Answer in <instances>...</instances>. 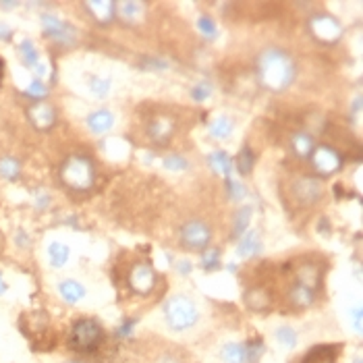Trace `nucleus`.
Masks as SVG:
<instances>
[{
    "label": "nucleus",
    "mask_w": 363,
    "mask_h": 363,
    "mask_svg": "<svg viewBox=\"0 0 363 363\" xmlns=\"http://www.w3.org/2000/svg\"><path fill=\"white\" fill-rule=\"evenodd\" d=\"M27 117L32 121V125L38 129V131H48L54 123H56V113L50 104L46 102H38L34 104L30 110H27Z\"/></svg>",
    "instance_id": "9b49d317"
},
{
    "label": "nucleus",
    "mask_w": 363,
    "mask_h": 363,
    "mask_svg": "<svg viewBox=\"0 0 363 363\" xmlns=\"http://www.w3.org/2000/svg\"><path fill=\"white\" fill-rule=\"evenodd\" d=\"M338 353H340V344H318V347H312L299 359V363H334L338 359Z\"/></svg>",
    "instance_id": "f8f14e48"
},
{
    "label": "nucleus",
    "mask_w": 363,
    "mask_h": 363,
    "mask_svg": "<svg viewBox=\"0 0 363 363\" xmlns=\"http://www.w3.org/2000/svg\"><path fill=\"white\" fill-rule=\"evenodd\" d=\"M297 285L301 287H307V289H316L318 283H320V272H318V266L316 264H301L299 270H297Z\"/></svg>",
    "instance_id": "f3484780"
},
{
    "label": "nucleus",
    "mask_w": 363,
    "mask_h": 363,
    "mask_svg": "<svg viewBox=\"0 0 363 363\" xmlns=\"http://www.w3.org/2000/svg\"><path fill=\"white\" fill-rule=\"evenodd\" d=\"M291 148H293V152H295L299 158H307V156H312V152H314V137H312L309 133H305V131H299V133L293 135Z\"/></svg>",
    "instance_id": "412c9836"
},
{
    "label": "nucleus",
    "mask_w": 363,
    "mask_h": 363,
    "mask_svg": "<svg viewBox=\"0 0 363 363\" xmlns=\"http://www.w3.org/2000/svg\"><path fill=\"white\" fill-rule=\"evenodd\" d=\"M198 27H200L202 36H206V38H210V40H214V38L218 36V30H216L214 19L208 17V15H202V17L198 19Z\"/></svg>",
    "instance_id": "f704fd0d"
},
{
    "label": "nucleus",
    "mask_w": 363,
    "mask_h": 363,
    "mask_svg": "<svg viewBox=\"0 0 363 363\" xmlns=\"http://www.w3.org/2000/svg\"><path fill=\"white\" fill-rule=\"evenodd\" d=\"M289 301H291L295 307H299V309L309 307V305H314V301H316V291H314V289H307V287H301V285H295V287L291 289V293H289Z\"/></svg>",
    "instance_id": "dca6fc26"
},
{
    "label": "nucleus",
    "mask_w": 363,
    "mask_h": 363,
    "mask_svg": "<svg viewBox=\"0 0 363 363\" xmlns=\"http://www.w3.org/2000/svg\"><path fill=\"white\" fill-rule=\"evenodd\" d=\"M156 281H158V277H156L154 268H150L145 264H137L129 274V285L139 295H150L156 287Z\"/></svg>",
    "instance_id": "9d476101"
},
{
    "label": "nucleus",
    "mask_w": 363,
    "mask_h": 363,
    "mask_svg": "<svg viewBox=\"0 0 363 363\" xmlns=\"http://www.w3.org/2000/svg\"><path fill=\"white\" fill-rule=\"evenodd\" d=\"M11 36H13L11 27H7V25H3V23H0V40H9Z\"/></svg>",
    "instance_id": "79ce46f5"
},
{
    "label": "nucleus",
    "mask_w": 363,
    "mask_h": 363,
    "mask_svg": "<svg viewBox=\"0 0 363 363\" xmlns=\"http://www.w3.org/2000/svg\"><path fill=\"white\" fill-rule=\"evenodd\" d=\"M212 241V229L204 220H191L180 229V243L189 251H204Z\"/></svg>",
    "instance_id": "39448f33"
},
{
    "label": "nucleus",
    "mask_w": 363,
    "mask_h": 363,
    "mask_svg": "<svg viewBox=\"0 0 363 363\" xmlns=\"http://www.w3.org/2000/svg\"><path fill=\"white\" fill-rule=\"evenodd\" d=\"M42 27H44V34H46L48 38H52L54 42L65 44V46L75 44V30H73L69 23L60 21L58 17H54V15H44V17H42Z\"/></svg>",
    "instance_id": "1a4fd4ad"
},
{
    "label": "nucleus",
    "mask_w": 363,
    "mask_h": 363,
    "mask_svg": "<svg viewBox=\"0 0 363 363\" xmlns=\"http://www.w3.org/2000/svg\"><path fill=\"white\" fill-rule=\"evenodd\" d=\"M226 187H229V198H231V200L239 202V200H243V198H245V187L239 183V180L229 178V180H226Z\"/></svg>",
    "instance_id": "58836bf2"
},
{
    "label": "nucleus",
    "mask_w": 363,
    "mask_h": 363,
    "mask_svg": "<svg viewBox=\"0 0 363 363\" xmlns=\"http://www.w3.org/2000/svg\"><path fill=\"white\" fill-rule=\"evenodd\" d=\"M210 166H212V170H216L218 174H231V170H233V160H231V156L226 154V152H222V150H218V152H212L210 154Z\"/></svg>",
    "instance_id": "5701e85b"
},
{
    "label": "nucleus",
    "mask_w": 363,
    "mask_h": 363,
    "mask_svg": "<svg viewBox=\"0 0 363 363\" xmlns=\"http://www.w3.org/2000/svg\"><path fill=\"white\" fill-rule=\"evenodd\" d=\"M3 75H5V60L0 58V81H3Z\"/></svg>",
    "instance_id": "de8ad7c7"
},
{
    "label": "nucleus",
    "mask_w": 363,
    "mask_h": 363,
    "mask_svg": "<svg viewBox=\"0 0 363 363\" xmlns=\"http://www.w3.org/2000/svg\"><path fill=\"white\" fill-rule=\"evenodd\" d=\"M141 9H143L141 3H123V5H119V13H121V17L125 21H135L141 15Z\"/></svg>",
    "instance_id": "2f4dec72"
},
{
    "label": "nucleus",
    "mask_w": 363,
    "mask_h": 363,
    "mask_svg": "<svg viewBox=\"0 0 363 363\" xmlns=\"http://www.w3.org/2000/svg\"><path fill=\"white\" fill-rule=\"evenodd\" d=\"M48 94V89H46V85L40 81V79H34L32 83H30V87L25 89V96H30V98H34V100H40V98H44Z\"/></svg>",
    "instance_id": "4c0bfd02"
},
{
    "label": "nucleus",
    "mask_w": 363,
    "mask_h": 363,
    "mask_svg": "<svg viewBox=\"0 0 363 363\" xmlns=\"http://www.w3.org/2000/svg\"><path fill=\"white\" fill-rule=\"evenodd\" d=\"M220 359L224 363H245V344L241 342H229L220 351Z\"/></svg>",
    "instance_id": "4be33fe9"
},
{
    "label": "nucleus",
    "mask_w": 363,
    "mask_h": 363,
    "mask_svg": "<svg viewBox=\"0 0 363 363\" xmlns=\"http://www.w3.org/2000/svg\"><path fill=\"white\" fill-rule=\"evenodd\" d=\"M295 62L289 52L281 48H268L259 54L257 60V75L261 85L272 92H283L295 79Z\"/></svg>",
    "instance_id": "f257e3e1"
},
{
    "label": "nucleus",
    "mask_w": 363,
    "mask_h": 363,
    "mask_svg": "<svg viewBox=\"0 0 363 363\" xmlns=\"http://www.w3.org/2000/svg\"><path fill=\"white\" fill-rule=\"evenodd\" d=\"M324 196V187L322 180L314 178V176H301L295 178L291 185V198L299 204V206H312L316 202H320Z\"/></svg>",
    "instance_id": "423d86ee"
},
{
    "label": "nucleus",
    "mask_w": 363,
    "mask_h": 363,
    "mask_svg": "<svg viewBox=\"0 0 363 363\" xmlns=\"http://www.w3.org/2000/svg\"><path fill=\"white\" fill-rule=\"evenodd\" d=\"M85 9L94 15L96 21L100 23H108L115 15V9L117 5L115 3H108V0H104V3H85Z\"/></svg>",
    "instance_id": "6ab92c4d"
},
{
    "label": "nucleus",
    "mask_w": 363,
    "mask_h": 363,
    "mask_svg": "<svg viewBox=\"0 0 363 363\" xmlns=\"http://www.w3.org/2000/svg\"><path fill=\"white\" fill-rule=\"evenodd\" d=\"M89 89L96 98H106V94L110 92V81L108 79H100V77H92L89 79Z\"/></svg>",
    "instance_id": "473e14b6"
},
{
    "label": "nucleus",
    "mask_w": 363,
    "mask_h": 363,
    "mask_svg": "<svg viewBox=\"0 0 363 363\" xmlns=\"http://www.w3.org/2000/svg\"><path fill=\"white\" fill-rule=\"evenodd\" d=\"M353 320H355V332H361V307L353 312Z\"/></svg>",
    "instance_id": "a19ab883"
},
{
    "label": "nucleus",
    "mask_w": 363,
    "mask_h": 363,
    "mask_svg": "<svg viewBox=\"0 0 363 363\" xmlns=\"http://www.w3.org/2000/svg\"><path fill=\"white\" fill-rule=\"evenodd\" d=\"M180 272H185V274H189V272H191L189 261H180Z\"/></svg>",
    "instance_id": "37998d69"
},
{
    "label": "nucleus",
    "mask_w": 363,
    "mask_h": 363,
    "mask_svg": "<svg viewBox=\"0 0 363 363\" xmlns=\"http://www.w3.org/2000/svg\"><path fill=\"white\" fill-rule=\"evenodd\" d=\"M17 243H21V245H23V243H27V237H25L23 233H17Z\"/></svg>",
    "instance_id": "a18cd8bd"
},
{
    "label": "nucleus",
    "mask_w": 363,
    "mask_h": 363,
    "mask_svg": "<svg viewBox=\"0 0 363 363\" xmlns=\"http://www.w3.org/2000/svg\"><path fill=\"white\" fill-rule=\"evenodd\" d=\"M69 255H71V251H69V247H67L65 243L54 241V243L48 245V257H50V264H52L54 268H62V266L67 264Z\"/></svg>",
    "instance_id": "b1692460"
},
{
    "label": "nucleus",
    "mask_w": 363,
    "mask_h": 363,
    "mask_svg": "<svg viewBox=\"0 0 363 363\" xmlns=\"http://www.w3.org/2000/svg\"><path fill=\"white\" fill-rule=\"evenodd\" d=\"M251 168H253V154H251V150L245 145V148L239 152V156H237V170H239L241 174H249Z\"/></svg>",
    "instance_id": "7c9ffc66"
},
{
    "label": "nucleus",
    "mask_w": 363,
    "mask_h": 363,
    "mask_svg": "<svg viewBox=\"0 0 363 363\" xmlns=\"http://www.w3.org/2000/svg\"><path fill=\"white\" fill-rule=\"evenodd\" d=\"M210 94H212V85H210L208 81H200V83L191 89V98H194L196 102H204V100H208Z\"/></svg>",
    "instance_id": "c9c22d12"
},
{
    "label": "nucleus",
    "mask_w": 363,
    "mask_h": 363,
    "mask_svg": "<svg viewBox=\"0 0 363 363\" xmlns=\"http://www.w3.org/2000/svg\"><path fill=\"white\" fill-rule=\"evenodd\" d=\"M7 291V287H5V283H3V274H0V295H3Z\"/></svg>",
    "instance_id": "09e8293b"
},
{
    "label": "nucleus",
    "mask_w": 363,
    "mask_h": 363,
    "mask_svg": "<svg viewBox=\"0 0 363 363\" xmlns=\"http://www.w3.org/2000/svg\"><path fill=\"white\" fill-rule=\"evenodd\" d=\"M172 131H174V123L166 117H158L152 121L150 125V137L156 141V143H164L172 137Z\"/></svg>",
    "instance_id": "4468645a"
},
{
    "label": "nucleus",
    "mask_w": 363,
    "mask_h": 363,
    "mask_svg": "<svg viewBox=\"0 0 363 363\" xmlns=\"http://www.w3.org/2000/svg\"><path fill=\"white\" fill-rule=\"evenodd\" d=\"M38 206H40V208L48 206V196H40V200H38Z\"/></svg>",
    "instance_id": "c03bdc74"
},
{
    "label": "nucleus",
    "mask_w": 363,
    "mask_h": 363,
    "mask_svg": "<svg viewBox=\"0 0 363 363\" xmlns=\"http://www.w3.org/2000/svg\"><path fill=\"white\" fill-rule=\"evenodd\" d=\"M261 355H264L261 338H253V340L245 342V363H257Z\"/></svg>",
    "instance_id": "c85d7f7f"
},
{
    "label": "nucleus",
    "mask_w": 363,
    "mask_h": 363,
    "mask_svg": "<svg viewBox=\"0 0 363 363\" xmlns=\"http://www.w3.org/2000/svg\"><path fill=\"white\" fill-rule=\"evenodd\" d=\"M245 301H247V307L253 309V312H266L270 307V295H268V291H264L259 287L247 291Z\"/></svg>",
    "instance_id": "aec40b11"
},
{
    "label": "nucleus",
    "mask_w": 363,
    "mask_h": 363,
    "mask_svg": "<svg viewBox=\"0 0 363 363\" xmlns=\"http://www.w3.org/2000/svg\"><path fill=\"white\" fill-rule=\"evenodd\" d=\"M104 340V328L98 320L83 318L77 320L69 334V347L79 353H92L96 351Z\"/></svg>",
    "instance_id": "7ed1b4c3"
},
{
    "label": "nucleus",
    "mask_w": 363,
    "mask_h": 363,
    "mask_svg": "<svg viewBox=\"0 0 363 363\" xmlns=\"http://www.w3.org/2000/svg\"><path fill=\"white\" fill-rule=\"evenodd\" d=\"M218 266H220V251L216 247L204 249V253H202V268L204 270H216Z\"/></svg>",
    "instance_id": "72a5a7b5"
},
{
    "label": "nucleus",
    "mask_w": 363,
    "mask_h": 363,
    "mask_svg": "<svg viewBox=\"0 0 363 363\" xmlns=\"http://www.w3.org/2000/svg\"><path fill=\"white\" fill-rule=\"evenodd\" d=\"M239 255L241 257H255L261 251V241L255 231H249L241 241H239Z\"/></svg>",
    "instance_id": "a211bd4d"
},
{
    "label": "nucleus",
    "mask_w": 363,
    "mask_h": 363,
    "mask_svg": "<svg viewBox=\"0 0 363 363\" xmlns=\"http://www.w3.org/2000/svg\"><path fill=\"white\" fill-rule=\"evenodd\" d=\"M164 168H168V170H187L189 168V162L183 158V156H166L164 158Z\"/></svg>",
    "instance_id": "e433bc0d"
},
{
    "label": "nucleus",
    "mask_w": 363,
    "mask_h": 363,
    "mask_svg": "<svg viewBox=\"0 0 363 363\" xmlns=\"http://www.w3.org/2000/svg\"><path fill=\"white\" fill-rule=\"evenodd\" d=\"M135 324H137L135 320H125V322L117 328V334H119V336H129V334L133 332Z\"/></svg>",
    "instance_id": "ea45409f"
},
{
    "label": "nucleus",
    "mask_w": 363,
    "mask_h": 363,
    "mask_svg": "<svg viewBox=\"0 0 363 363\" xmlns=\"http://www.w3.org/2000/svg\"><path fill=\"white\" fill-rule=\"evenodd\" d=\"M0 7H3V9H15L17 3H0Z\"/></svg>",
    "instance_id": "49530a36"
},
{
    "label": "nucleus",
    "mask_w": 363,
    "mask_h": 363,
    "mask_svg": "<svg viewBox=\"0 0 363 363\" xmlns=\"http://www.w3.org/2000/svg\"><path fill=\"white\" fill-rule=\"evenodd\" d=\"M58 293H60V297H62L67 303H79V301L85 297V289H83V285L77 283V281H62V283L58 285Z\"/></svg>",
    "instance_id": "2eb2a0df"
},
{
    "label": "nucleus",
    "mask_w": 363,
    "mask_h": 363,
    "mask_svg": "<svg viewBox=\"0 0 363 363\" xmlns=\"http://www.w3.org/2000/svg\"><path fill=\"white\" fill-rule=\"evenodd\" d=\"M233 131V121L229 117H218L210 125V135L214 139H226Z\"/></svg>",
    "instance_id": "393cba45"
},
{
    "label": "nucleus",
    "mask_w": 363,
    "mask_h": 363,
    "mask_svg": "<svg viewBox=\"0 0 363 363\" xmlns=\"http://www.w3.org/2000/svg\"><path fill=\"white\" fill-rule=\"evenodd\" d=\"M312 164L320 174H334L342 166L340 154L330 145H318L312 152Z\"/></svg>",
    "instance_id": "6e6552de"
},
{
    "label": "nucleus",
    "mask_w": 363,
    "mask_h": 363,
    "mask_svg": "<svg viewBox=\"0 0 363 363\" xmlns=\"http://www.w3.org/2000/svg\"><path fill=\"white\" fill-rule=\"evenodd\" d=\"M19 54H21V58H23V62H25L27 67H36V65H38V50H36V46H34L32 40H23V42H21Z\"/></svg>",
    "instance_id": "c756f323"
},
{
    "label": "nucleus",
    "mask_w": 363,
    "mask_h": 363,
    "mask_svg": "<svg viewBox=\"0 0 363 363\" xmlns=\"http://www.w3.org/2000/svg\"><path fill=\"white\" fill-rule=\"evenodd\" d=\"M164 320L170 330L174 332H185L194 328L200 320V309L198 305L185 297V295H174L164 303Z\"/></svg>",
    "instance_id": "f03ea898"
},
{
    "label": "nucleus",
    "mask_w": 363,
    "mask_h": 363,
    "mask_svg": "<svg viewBox=\"0 0 363 363\" xmlns=\"http://www.w3.org/2000/svg\"><path fill=\"white\" fill-rule=\"evenodd\" d=\"M60 176L65 180V185H69L71 189L77 191H85L94 185V178H96V170L94 164L89 158L85 156H71L62 168H60Z\"/></svg>",
    "instance_id": "20e7f679"
},
{
    "label": "nucleus",
    "mask_w": 363,
    "mask_h": 363,
    "mask_svg": "<svg viewBox=\"0 0 363 363\" xmlns=\"http://www.w3.org/2000/svg\"><path fill=\"white\" fill-rule=\"evenodd\" d=\"M251 214H253V210L247 206V208H241L237 214H235V226H233V235L235 237H241L245 231H247V226H249V220H251Z\"/></svg>",
    "instance_id": "cd10ccee"
},
{
    "label": "nucleus",
    "mask_w": 363,
    "mask_h": 363,
    "mask_svg": "<svg viewBox=\"0 0 363 363\" xmlns=\"http://www.w3.org/2000/svg\"><path fill=\"white\" fill-rule=\"evenodd\" d=\"M113 125H115V115L110 110H106V108L94 110L92 115L87 117V127H89V131L96 133V135H102V133L110 131Z\"/></svg>",
    "instance_id": "ddd939ff"
},
{
    "label": "nucleus",
    "mask_w": 363,
    "mask_h": 363,
    "mask_svg": "<svg viewBox=\"0 0 363 363\" xmlns=\"http://www.w3.org/2000/svg\"><path fill=\"white\" fill-rule=\"evenodd\" d=\"M21 172V164L19 160L7 156V158H0V176L7 178V180H15Z\"/></svg>",
    "instance_id": "a878e982"
},
{
    "label": "nucleus",
    "mask_w": 363,
    "mask_h": 363,
    "mask_svg": "<svg viewBox=\"0 0 363 363\" xmlns=\"http://www.w3.org/2000/svg\"><path fill=\"white\" fill-rule=\"evenodd\" d=\"M67 363H79V361H67Z\"/></svg>",
    "instance_id": "8fccbe9b"
},
{
    "label": "nucleus",
    "mask_w": 363,
    "mask_h": 363,
    "mask_svg": "<svg viewBox=\"0 0 363 363\" xmlns=\"http://www.w3.org/2000/svg\"><path fill=\"white\" fill-rule=\"evenodd\" d=\"M277 340L285 349H295L299 342V336H297V330H293L291 326H281L277 328Z\"/></svg>",
    "instance_id": "bb28decb"
},
{
    "label": "nucleus",
    "mask_w": 363,
    "mask_h": 363,
    "mask_svg": "<svg viewBox=\"0 0 363 363\" xmlns=\"http://www.w3.org/2000/svg\"><path fill=\"white\" fill-rule=\"evenodd\" d=\"M309 30H312V34H314L320 42H326V44L338 42L340 36H342L340 23H338L334 17H330V15H316V17H312Z\"/></svg>",
    "instance_id": "0eeeda50"
}]
</instances>
